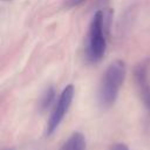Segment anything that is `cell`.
<instances>
[{
	"instance_id": "1",
	"label": "cell",
	"mask_w": 150,
	"mask_h": 150,
	"mask_svg": "<svg viewBox=\"0 0 150 150\" xmlns=\"http://www.w3.org/2000/svg\"><path fill=\"white\" fill-rule=\"evenodd\" d=\"M125 74L127 67L125 62L122 60H115L108 66L102 76L97 93V100L102 108H109L115 103Z\"/></svg>"
},
{
	"instance_id": "2",
	"label": "cell",
	"mask_w": 150,
	"mask_h": 150,
	"mask_svg": "<svg viewBox=\"0 0 150 150\" xmlns=\"http://www.w3.org/2000/svg\"><path fill=\"white\" fill-rule=\"evenodd\" d=\"M105 14L103 11H97L91 18L86 45V56L91 63L98 62L105 54Z\"/></svg>"
},
{
	"instance_id": "3",
	"label": "cell",
	"mask_w": 150,
	"mask_h": 150,
	"mask_svg": "<svg viewBox=\"0 0 150 150\" xmlns=\"http://www.w3.org/2000/svg\"><path fill=\"white\" fill-rule=\"evenodd\" d=\"M73 97H74V87L71 84H68L60 94V96L52 110V114L48 118L46 130H45V134L47 136H50L59 128V125L61 124V122L63 121L66 114L68 112V110L70 108Z\"/></svg>"
},
{
	"instance_id": "4",
	"label": "cell",
	"mask_w": 150,
	"mask_h": 150,
	"mask_svg": "<svg viewBox=\"0 0 150 150\" xmlns=\"http://www.w3.org/2000/svg\"><path fill=\"white\" fill-rule=\"evenodd\" d=\"M149 59H145L136 64L134 69V79L138 95L148 110H150V82L148 79L149 73Z\"/></svg>"
},
{
	"instance_id": "5",
	"label": "cell",
	"mask_w": 150,
	"mask_h": 150,
	"mask_svg": "<svg viewBox=\"0 0 150 150\" xmlns=\"http://www.w3.org/2000/svg\"><path fill=\"white\" fill-rule=\"evenodd\" d=\"M60 150H86V138L83 134L76 131L62 144Z\"/></svg>"
},
{
	"instance_id": "6",
	"label": "cell",
	"mask_w": 150,
	"mask_h": 150,
	"mask_svg": "<svg viewBox=\"0 0 150 150\" xmlns=\"http://www.w3.org/2000/svg\"><path fill=\"white\" fill-rule=\"evenodd\" d=\"M54 100H55V89L50 86L45 90V93L42 94V96L40 98V102H39L40 110L41 111L47 110L52 105V103H54Z\"/></svg>"
},
{
	"instance_id": "7",
	"label": "cell",
	"mask_w": 150,
	"mask_h": 150,
	"mask_svg": "<svg viewBox=\"0 0 150 150\" xmlns=\"http://www.w3.org/2000/svg\"><path fill=\"white\" fill-rule=\"evenodd\" d=\"M86 0H66L64 2V6L68 7V8H73V7H77L80 6L81 4H83Z\"/></svg>"
},
{
	"instance_id": "8",
	"label": "cell",
	"mask_w": 150,
	"mask_h": 150,
	"mask_svg": "<svg viewBox=\"0 0 150 150\" xmlns=\"http://www.w3.org/2000/svg\"><path fill=\"white\" fill-rule=\"evenodd\" d=\"M111 150H129V149H128V146H127L125 144H123V143H116V144H114V145L111 146Z\"/></svg>"
}]
</instances>
